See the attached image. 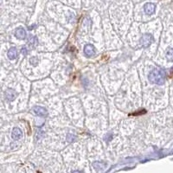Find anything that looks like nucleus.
<instances>
[{"label":"nucleus","mask_w":173,"mask_h":173,"mask_svg":"<svg viewBox=\"0 0 173 173\" xmlns=\"http://www.w3.org/2000/svg\"><path fill=\"white\" fill-rule=\"evenodd\" d=\"M148 80L153 84L163 85L165 80V73L161 68H154L149 73Z\"/></svg>","instance_id":"nucleus-1"},{"label":"nucleus","mask_w":173,"mask_h":173,"mask_svg":"<svg viewBox=\"0 0 173 173\" xmlns=\"http://www.w3.org/2000/svg\"><path fill=\"white\" fill-rule=\"evenodd\" d=\"M153 42V37L151 34H145L142 36V37L140 38V44L142 45V47L147 48L149 47L151 42Z\"/></svg>","instance_id":"nucleus-2"},{"label":"nucleus","mask_w":173,"mask_h":173,"mask_svg":"<svg viewBox=\"0 0 173 173\" xmlns=\"http://www.w3.org/2000/svg\"><path fill=\"white\" fill-rule=\"evenodd\" d=\"M32 111H33V113H34L36 115H37V116H39V117L44 118V117H47V116H48V111H47L46 108H44V107L37 106V107H33Z\"/></svg>","instance_id":"nucleus-3"},{"label":"nucleus","mask_w":173,"mask_h":173,"mask_svg":"<svg viewBox=\"0 0 173 173\" xmlns=\"http://www.w3.org/2000/svg\"><path fill=\"white\" fill-rule=\"evenodd\" d=\"M15 36H16V37H17V39H19V40H24V39L26 38L27 37L26 31H25V29H24L23 27H19V28H17V29H16V31H15Z\"/></svg>","instance_id":"nucleus-4"},{"label":"nucleus","mask_w":173,"mask_h":173,"mask_svg":"<svg viewBox=\"0 0 173 173\" xmlns=\"http://www.w3.org/2000/svg\"><path fill=\"white\" fill-rule=\"evenodd\" d=\"M84 53L88 57H91L95 55V48L92 44H87L84 47Z\"/></svg>","instance_id":"nucleus-5"},{"label":"nucleus","mask_w":173,"mask_h":173,"mask_svg":"<svg viewBox=\"0 0 173 173\" xmlns=\"http://www.w3.org/2000/svg\"><path fill=\"white\" fill-rule=\"evenodd\" d=\"M156 10V5L152 3H147L144 6V11L147 15H152L155 12Z\"/></svg>","instance_id":"nucleus-6"},{"label":"nucleus","mask_w":173,"mask_h":173,"mask_svg":"<svg viewBox=\"0 0 173 173\" xmlns=\"http://www.w3.org/2000/svg\"><path fill=\"white\" fill-rule=\"evenodd\" d=\"M23 137V132L20 128L18 127H15L12 130V133H11V138L14 140H18L20 139H22Z\"/></svg>","instance_id":"nucleus-7"},{"label":"nucleus","mask_w":173,"mask_h":173,"mask_svg":"<svg viewBox=\"0 0 173 173\" xmlns=\"http://www.w3.org/2000/svg\"><path fill=\"white\" fill-rule=\"evenodd\" d=\"M4 95H5V98L10 100V101H13L14 100L16 99L17 97V93L12 90V89H7L4 93Z\"/></svg>","instance_id":"nucleus-8"},{"label":"nucleus","mask_w":173,"mask_h":173,"mask_svg":"<svg viewBox=\"0 0 173 173\" xmlns=\"http://www.w3.org/2000/svg\"><path fill=\"white\" fill-rule=\"evenodd\" d=\"M7 55H8V58L10 60H15L17 57V49L15 47H11L9 50Z\"/></svg>","instance_id":"nucleus-9"},{"label":"nucleus","mask_w":173,"mask_h":173,"mask_svg":"<svg viewBox=\"0 0 173 173\" xmlns=\"http://www.w3.org/2000/svg\"><path fill=\"white\" fill-rule=\"evenodd\" d=\"M28 42H29V44L31 47H36L37 45V43H38L37 37L36 36H33V35H29V37H28Z\"/></svg>","instance_id":"nucleus-10"},{"label":"nucleus","mask_w":173,"mask_h":173,"mask_svg":"<svg viewBox=\"0 0 173 173\" xmlns=\"http://www.w3.org/2000/svg\"><path fill=\"white\" fill-rule=\"evenodd\" d=\"M166 57L168 59V61L173 62V49L169 48L166 51Z\"/></svg>","instance_id":"nucleus-11"},{"label":"nucleus","mask_w":173,"mask_h":173,"mask_svg":"<svg viewBox=\"0 0 173 173\" xmlns=\"http://www.w3.org/2000/svg\"><path fill=\"white\" fill-rule=\"evenodd\" d=\"M29 62L32 66H37L38 64V58L37 56L35 57H31L30 60H29Z\"/></svg>","instance_id":"nucleus-12"},{"label":"nucleus","mask_w":173,"mask_h":173,"mask_svg":"<svg viewBox=\"0 0 173 173\" xmlns=\"http://www.w3.org/2000/svg\"><path fill=\"white\" fill-rule=\"evenodd\" d=\"M75 139H76V137L74 136V135H72V134H67V142H74L75 140Z\"/></svg>","instance_id":"nucleus-13"},{"label":"nucleus","mask_w":173,"mask_h":173,"mask_svg":"<svg viewBox=\"0 0 173 173\" xmlns=\"http://www.w3.org/2000/svg\"><path fill=\"white\" fill-rule=\"evenodd\" d=\"M21 53L23 54L24 55H28V49H26L25 47H24V48L21 50Z\"/></svg>","instance_id":"nucleus-14"},{"label":"nucleus","mask_w":173,"mask_h":173,"mask_svg":"<svg viewBox=\"0 0 173 173\" xmlns=\"http://www.w3.org/2000/svg\"><path fill=\"white\" fill-rule=\"evenodd\" d=\"M146 113V111L144 109V110H142V112H138V113H133V115H140V114H144V113Z\"/></svg>","instance_id":"nucleus-15"}]
</instances>
